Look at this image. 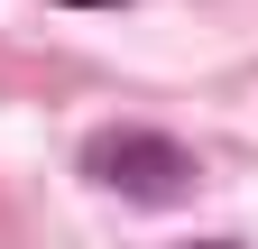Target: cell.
I'll return each mask as SVG.
<instances>
[{"label": "cell", "mask_w": 258, "mask_h": 249, "mask_svg": "<svg viewBox=\"0 0 258 249\" xmlns=\"http://www.w3.org/2000/svg\"><path fill=\"white\" fill-rule=\"evenodd\" d=\"M194 249H231V240H194Z\"/></svg>", "instance_id": "3957f363"}, {"label": "cell", "mask_w": 258, "mask_h": 249, "mask_svg": "<svg viewBox=\"0 0 258 249\" xmlns=\"http://www.w3.org/2000/svg\"><path fill=\"white\" fill-rule=\"evenodd\" d=\"M64 10H120V0H64Z\"/></svg>", "instance_id": "7a4b0ae2"}, {"label": "cell", "mask_w": 258, "mask_h": 249, "mask_svg": "<svg viewBox=\"0 0 258 249\" xmlns=\"http://www.w3.org/2000/svg\"><path fill=\"white\" fill-rule=\"evenodd\" d=\"M83 175L111 184L120 203H175V194H194V157L166 130H102V139H83Z\"/></svg>", "instance_id": "6da1fadb"}]
</instances>
